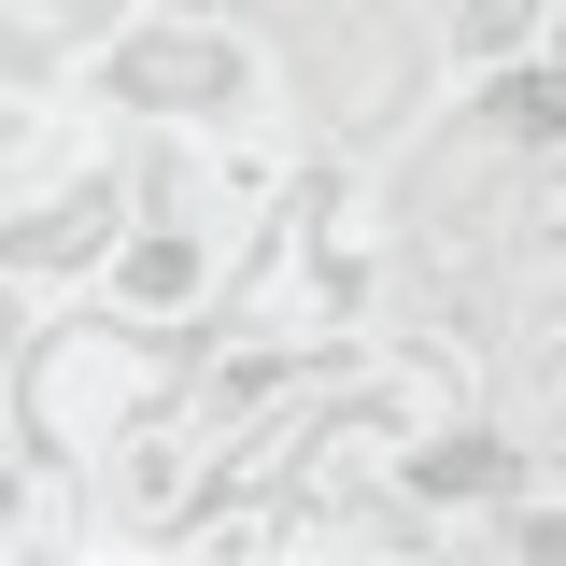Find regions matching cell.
Returning <instances> with one entry per match:
<instances>
[{"label":"cell","instance_id":"obj_1","mask_svg":"<svg viewBox=\"0 0 566 566\" xmlns=\"http://www.w3.org/2000/svg\"><path fill=\"white\" fill-rule=\"evenodd\" d=\"M227 85H241L227 43H128L114 57V99H227Z\"/></svg>","mask_w":566,"mask_h":566},{"label":"cell","instance_id":"obj_2","mask_svg":"<svg viewBox=\"0 0 566 566\" xmlns=\"http://www.w3.org/2000/svg\"><path fill=\"white\" fill-rule=\"evenodd\" d=\"M411 482L424 495H495L510 482V439H439V453H411Z\"/></svg>","mask_w":566,"mask_h":566},{"label":"cell","instance_id":"obj_3","mask_svg":"<svg viewBox=\"0 0 566 566\" xmlns=\"http://www.w3.org/2000/svg\"><path fill=\"white\" fill-rule=\"evenodd\" d=\"M114 283H128L142 312H170V297L199 283V255H185V241H128V255H114Z\"/></svg>","mask_w":566,"mask_h":566}]
</instances>
